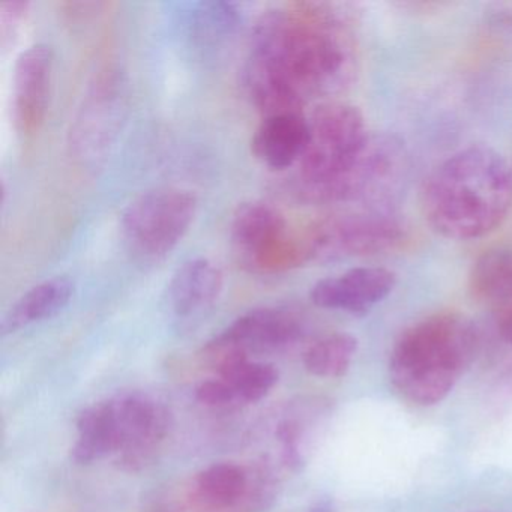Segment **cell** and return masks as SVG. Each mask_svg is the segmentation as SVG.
<instances>
[{"mask_svg": "<svg viewBox=\"0 0 512 512\" xmlns=\"http://www.w3.org/2000/svg\"><path fill=\"white\" fill-rule=\"evenodd\" d=\"M254 52L268 58L305 101L346 91L358 71L349 23L325 4L296 5L263 17Z\"/></svg>", "mask_w": 512, "mask_h": 512, "instance_id": "cell-1", "label": "cell"}, {"mask_svg": "<svg viewBox=\"0 0 512 512\" xmlns=\"http://www.w3.org/2000/svg\"><path fill=\"white\" fill-rule=\"evenodd\" d=\"M422 212L434 232L454 241L484 238L512 208V172L488 146L461 149L425 181Z\"/></svg>", "mask_w": 512, "mask_h": 512, "instance_id": "cell-2", "label": "cell"}, {"mask_svg": "<svg viewBox=\"0 0 512 512\" xmlns=\"http://www.w3.org/2000/svg\"><path fill=\"white\" fill-rule=\"evenodd\" d=\"M479 349L476 323L457 313L434 314L400 335L389 358V380L409 403L434 406L451 394Z\"/></svg>", "mask_w": 512, "mask_h": 512, "instance_id": "cell-3", "label": "cell"}, {"mask_svg": "<svg viewBox=\"0 0 512 512\" xmlns=\"http://www.w3.org/2000/svg\"><path fill=\"white\" fill-rule=\"evenodd\" d=\"M310 140L299 161V191L316 203L338 202L341 182L358 160L370 134L364 115L347 103H325L308 119Z\"/></svg>", "mask_w": 512, "mask_h": 512, "instance_id": "cell-4", "label": "cell"}, {"mask_svg": "<svg viewBox=\"0 0 512 512\" xmlns=\"http://www.w3.org/2000/svg\"><path fill=\"white\" fill-rule=\"evenodd\" d=\"M196 212L197 197L191 191L175 187L148 191L125 209V242L142 259H164L187 235Z\"/></svg>", "mask_w": 512, "mask_h": 512, "instance_id": "cell-5", "label": "cell"}, {"mask_svg": "<svg viewBox=\"0 0 512 512\" xmlns=\"http://www.w3.org/2000/svg\"><path fill=\"white\" fill-rule=\"evenodd\" d=\"M406 238L401 221L385 208L320 221L304 241L307 259L337 260L394 250Z\"/></svg>", "mask_w": 512, "mask_h": 512, "instance_id": "cell-6", "label": "cell"}, {"mask_svg": "<svg viewBox=\"0 0 512 512\" xmlns=\"http://www.w3.org/2000/svg\"><path fill=\"white\" fill-rule=\"evenodd\" d=\"M230 235L242 259L262 271H278L307 260L304 244L287 236L286 218L280 209L262 200L236 208Z\"/></svg>", "mask_w": 512, "mask_h": 512, "instance_id": "cell-7", "label": "cell"}, {"mask_svg": "<svg viewBox=\"0 0 512 512\" xmlns=\"http://www.w3.org/2000/svg\"><path fill=\"white\" fill-rule=\"evenodd\" d=\"M112 398L118 419L119 466L128 472L145 469L169 433V412L145 392H124Z\"/></svg>", "mask_w": 512, "mask_h": 512, "instance_id": "cell-8", "label": "cell"}, {"mask_svg": "<svg viewBox=\"0 0 512 512\" xmlns=\"http://www.w3.org/2000/svg\"><path fill=\"white\" fill-rule=\"evenodd\" d=\"M274 497V482L263 470L236 463H215L197 473L191 488L202 512H245L265 508Z\"/></svg>", "mask_w": 512, "mask_h": 512, "instance_id": "cell-9", "label": "cell"}, {"mask_svg": "<svg viewBox=\"0 0 512 512\" xmlns=\"http://www.w3.org/2000/svg\"><path fill=\"white\" fill-rule=\"evenodd\" d=\"M397 284L391 269L379 266L353 268L338 277L323 278L311 287L310 299L316 307L367 316L388 298Z\"/></svg>", "mask_w": 512, "mask_h": 512, "instance_id": "cell-10", "label": "cell"}, {"mask_svg": "<svg viewBox=\"0 0 512 512\" xmlns=\"http://www.w3.org/2000/svg\"><path fill=\"white\" fill-rule=\"evenodd\" d=\"M53 52L46 44H35L17 58L14 70V118L22 133L40 130L49 106Z\"/></svg>", "mask_w": 512, "mask_h": 512, "instance_id": "cell-11", "label": "cell"}, {"mask_svg": "<svg viewBox=\"0 0 512 512\" xmlns=\"http://www.w3.org/2000/svg\"><path fill=\"white\" fill-rule=\"evenodd\" d=\"M302 323L295 314L277 308H259L238 317L218 338L247 353H272L301 338Z\"/></svg>", "mask_w": 512, "mask_h": 512, "instance_id": "cell-12", "label": "cell"}, {"mask_svg": "<svg viewBox=\"0 0 512 512\" xmlns=\"http://www.w3.org/2000/svg\"><path fill=\"white\" fill-rule=\"evenodd\" d=\"M310 140L308 119L302 113L263 118L253 137L257 160L272 170H286L299 164Z\"/></svg>", "mask_w": 512, "mask_h": 512, "instance_id": "cell-13", "label": "cell"}, {"mask_svg": "<svg viewBox=\"0 0 512 512\" xmlns=\"http://www.w3.org/2000/svg\"><path fill=\"white\" fill-rule=\"evenodd\" d=\"M244 88L263 118L302 113L307 101L265 56L251 52L244 68Z\"/></svg>", "mask_w": 512, "mask_h": 512, "instance_id": "cell-14", "label": "cell"}, {"mask_svg": "<svg viewBox=\"0 0 512 512\" xmlns=\"http://www.w3.org/2000/svg\"><path fill=\"white\" fill-rule=\"evenodd\" d=\"M223 272L209 259H191L173 274L169 302L182 319L199 316L212 307L223 292Z\"/></svg>", "mask_w": 512, "mask_h": 512, "instance_id": "cell-15", "label": "cell"}, {"mask_svg": "<svg viewBox=\"0 0 512 512\" xmlns=\"http://www.w3.org/2000/svg\"><path fill=\"white\" fill-rule=\"evenodd\" d=\"M119 431L113 398L98 401L80 413L77 440L71 449L74 461L91 464L118 454Z\"/></svg>", "mask_w": 512, "mask_h": 512, "instance_id": "cell-16", "label": "cell"}, {"mask_svg": "<svg viewBox=\"0 0 512 512\" xmlns=\"http://www.w3.org/2000/svg\"><path fill=\"white\" fill-rule=\"evenodd\" d=\"M74 284L68 278L55 277L29 289L5 314L0 331L13 334L26 326L58 316L73 298Z\"/></svg>", "mask_w": 512, "mask_h": 512, "instance_id": "cell-17", "label": "cell"}, {"mask_svg": "<svg viewBox=\"0 0 512 512\" xmlns=\"http://www.w3.org/2000/svg\"><path fill=\"white\" fill-rule=\"evenodd\" d=\"M329 415L331 407L328 401L311 398L298 404L281 422L277 434L283 448V460L287 466L298 470L307 463L314 437L320 433Z\"/></svg>", "mask_w": 512, "mask_h": 512, "instance_id": "cell-18", "label": "cell"}, {"mask_svg": "<svg viewBox=\"0 0 512 512\" xmlns=\"http://www.w3.org/2000/svg\"><path fill=\"white\" fill-rule=\"evenodd\" d=\"M469 293L494 308L512 305V251H488L478 257L470 269Z\"/></svg>", "mask_w": 512, "mask_h": 512, "instance_id": "cell-19", "label": "cell"}, {"mask_svg": "<svg viewBox=\"0 0 512 512\" xmlns=\"http://www.w3.org/2000/svg\"><path fill=\"white\" fill-rule=\"evenodd\" d=\"M358 352V340L347 332H335L320 338L304 353L308 373L322 379H338L349 371Z\"/></svg>", "mask_w": 512, "mask_h": 512, "instance_id": "cell-20", "label": "cell"}, {"mask_svg": "<svg viewBox=\"0 0 512 512\" xmlns=\"http://www.w3.org/2000/svg\"><path fill=\"white\" fill-rule=\"evenodd\" d=\"M218 374L229 383L236 400L244 403L262 400L278 382V370L274 365L250 361V358L232 362Z\"/></svg>", "mask_w": 512, "mask_h": 512, "instance_id": "cell-21", "label": "cell"}, {"mask_svg": "<svg viewBox=\"0 0 512 512\" xmlns=\"http://www.w3.org/2000/svg\"><path fill=\"white\" fill-rule=\"evenodd\" d=\"M241 22L235 5L227 2H200L190 16V26L199 37H226L232 34Z\"/></svg>", "mask_w": 512, "mask_h": 512, "instance_id": "cell-22", "label": "cell"}, {"mask_svg": "<svg viewBox=\"0 0 512 512\" xmlns=\"http://www.w3.org/2000/svg\"><path fill=\"white\" fill-rule=\"evenodd\" d=\"M478 334L479 346L490 343L500 349L512 350V305L494 308L485 326H478Z\"/></svg>", "mask_w": 512, "mask_h": 512, "instance_id": "cell-23", "label": "cell"}, {"mask_svg": "<svg viewBox=\"0 0 512 512\" xmlns=\"http://www.w3.org/2000/svg\"><path fill=\"white\" fill-rule=\"evenodd\" d=\"M196 398L200 403L209 407H224L236 403L235 392L226 380L211 379L200 383L196 389Z\"/></svg>", "mask_w": 512, "mask_h": 512, "instance_id": "cell-24", "label": "cell"}, {"mask_svg": "<svg viewBox=\"0 0 512 512\" xmlns=\"http://www.w3.org/2000/svg\"><path fill=\"white\" fill-rule=\"evenodd\" d=\"M310 512H337V508L331 499H322L310 509Z\"/></svg>", "mask_w": 512, "mask_h": 512, "instance_id": "cell-25", "label": "cell"}, {"mask_svg": "<svg viewBox=\"0 0 512 512\" xmlns=\"http://www.w3.org/2000/svg\"><path fill=\"white\" fill-rule=\"evenodd\" d=\"M473 512H494V511H473Z\"/></svg>", "mask_w": 512, "mask_h": 512, "instance_id": "cell-26", "label": "cell"}]
</instances>
